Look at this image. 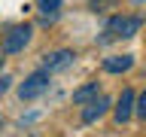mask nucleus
<instances>
[{"instance_id":"nucleus-1","label":"nucleus","mask_w":146,"mask_h":137,"mask_svg":"<svg viewBox=\"0 0 146 137\" xmlns=\"http://www.w3.org/2000/svg\"><path fill=\"white\" fill-rule=\"evenodd\" d=\"M140 27H143V18L140 15H116V18L107 21L104 40H128V37H134Z\"/></svg>"},{"instance_id":"nucleus-2","label":"nucleus","mask_w":146,"mask_h":137,"mask_svg":"<svg viewBox=\"0 0 146 137\" xmlns=\"http://www.w3.org/2000/svg\"><path fill=\"white\" fill-rule=\"evenodd\" d=\"M31 27L27 25H18V27H12L6 37H3V43H0V52L3 55H15V52H21L27 43H31Z\"/></svg>"},{"instance_id":"nucleus-3","label":"nucleus","mask_w":146,"mask_h":137,"mask_svg":"<svg viewBox=\"0 0 146 137\" xmlns=\"http://www.w3.org/2000/svg\"><path fill=\"white\" fill-rule=\"evenodd\" d=\"M46 88H49V73L36 70V73H31V76L18 85V98L21 100H34V98H40Z\"/></svg>"},{"instance_id":"nucleus-4","label":"nucleus","mask_w":146,"mask_h":137,"mask_svg":"<svg viewBox=\"0 0 146 137\" xmlns=\"http://www.w3.org/2000/svg\"><path fill=\"white\" fill-rule=\"evenodd\" d=\"M73 58H76V55H73L70 49H58V52H49V55L43 58V70H46V73L64 70V67H70V64H73Z\"/></svg>"},{"instance_id":"nucleus-5","label":"nucleus","mask_w":146,"mask_h":137,"mask_svg":"<svg viewBox=\"0 0 146 137\" xmlns=\"http://www.w3.org/2000/svg\"><path fill=\"white\" fill-rule=\"evenodd\" d=\"M131 113H134V91L131 88H122V94H119V104H116V122L119 125H125L128 119H131Z\"/></svg>"},{"instance_id":"nucleus-6","label":"nucleus","mask_w":146,"mask_h":137,"mask_svg":"<svg viewBox=\"0 0 146 137\" xmlns=\"http://www.w3.org/2000/svg\"><path fill=\"white\" fill-rule=\"evenodd\" d=\"M107 110H110V100L104 98V94H98V98H91L88 104H85V110H82V122H98Z\"/></svg>"},{"instance_id":"nucleus-7","label":"nucleus","mask_w":146,"mask_h":137,"mask_svg":"<svg viewBox=\"0 0 146 137\" xmlns=\"http://www.w3.org/2000/svg\"><path fill=\"white\" fill-rule=\"evenodd\" d=\"M134 67V55H110L104 61V70L107 73H125Z\"/></svg>"},{"instance_id":"nucleus-8","label":"nucleus","mask_w":146,"mask_h":137,"mask_svg":"<svg viewBox=\"0 0 146 137\" xmlns=\"http://www.w3.org/2000/svg\"><path fill=\"white\" fill-rule=\"evenodd\" d=\"M91 98H98V82H85L82 88L73 91V104H88Z\"/></svg>"},{"instance_id":"nucleus-9","label":"nucleus","mask_w":146,"mask_h":137,"mask_svg":"<svg viewBox=\"0 0 146 137\" xmlns=\"http://www.w3.org/2000/svg\"><path fill=\"white\" fill-rule=\"evenodd\" d=\"M36 6H40V12H46V15H55L58 6H61V0H36Z\"/></svg>"},{"instance_id":"nucleus-10","label":"nucleus","mask_w":146,"mask_h":137,"mask_svg":"<svg viewBox=\"0 0 146 137\" xmlns=\"http://www.w3.org/2000/svg\"><path fill=\"white\" fill-rule=\"evenodd\" d=\"M137 116H140V119H146V91H143V94H140V100H137Z\"/></svg>"},{"instance_id":"nucleus-11","label":"nucleus","mask_w":146,"mask_h":137,"mask_svg":"<svg viewBox=\"0 0 146 137\" xmlns=\"http://www.w3.org/2000/svg\"><path fill=\"white\" fill-rule=\"evenodd\" d=\"M9 82H12V76H0V94L9 91Z\"/></svg>"},{"instance_id":"nucleus-12","label":"nucleus","mask_w":146,"mask_h":137,"mask_svg":"<svg viewBox=\"0 0 146 137\" xmlns=\"http://www.w3.org/2000/svg\"><path fill=\"white\" fill-rule=\"evenodd\" d=\"M0 128H3V119H0Z\"/></svg>"},{"instance_id":"nucleus-13","label":"nucleus","mask_w":146,"mask_h":137,"mask_svg":"<svg viewBox=\"0 0 146 137\" xmlns=\"http://www.w3.org/2000/svg\"><path fill=\"white\" fill-rule=\"evenodd\" d=\"M0 64H3V58H0Z\"/></svg>"},{"instance_id":"nucleus-14","label":"nucleus","mask_w":146,"mask_h":137,"mask_svg":"<svg viewBox=\"0 0 146 137\" xmlns=\"http://www.w3.org/2000/svg\"><path fill=\"white\" fill-rule=\"evenodd\" d=\"M137 3H140V0H137Z\"/></svg>"}]
</instances>
